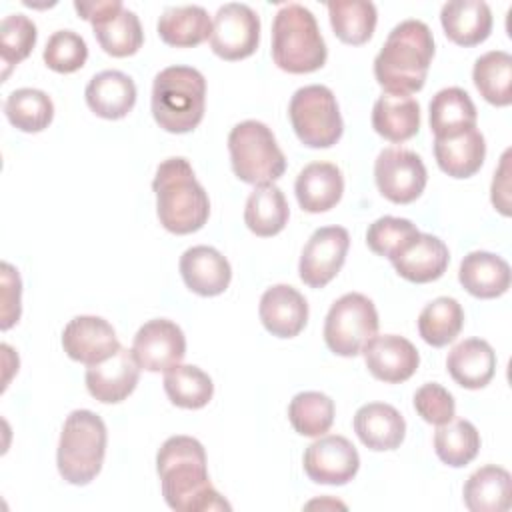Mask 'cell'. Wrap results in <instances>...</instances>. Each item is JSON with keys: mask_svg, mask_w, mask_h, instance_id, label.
<instances>
[{"mask_svg": "<svg viewBox=\"0 0 512 512\" xmlns=\"http://www.w3.org/2000/svg\"><path fill=\"white\" fill-rule=\"evenodd\" d=\"M162 496L176 512L230 510L212 486L204 446L192 436H170L156 454Z\"/></svg>", "mask_w": 512, "mask_h": 512, "instance_id": "cell-1", "label": "cell"}, {"mask_svg": "<svg viewBox=\"0 0 512 512\" xmlns=\"http://www.w3.org/2000/svg\"><path fill=\"white\" fill-rule=\"evenodd\" d=\"M434 56V38L422 20L396 24L374 58V78L390 94L422 90Z\"/></svg>", "mask_w": 512, "mask_h": 512, "instance_id": "cell-2", "label": "cell"}, {"mask_svg": "<svg viewBox=\"0 0 512 512\" xmlns=\"http://www.w3.org/2000/svg\"><path fill=\"white\" fill-rule=\"evenodd\" d=\"M152 190L156 194L158 220L168 232L192 234L208 222V194L186 158L174 156L160 162Z\"/></svg>", "mask_w": 512, "mask_h": 512, "instance_id": "cell-3", "label": "cell"}, {"mask_svg": "<svg viewBox=\"0 0 512 512\" xmlns=\"http://www.w3.org/2000/svg\"><path fill=\"white\" fill-rule=\"evenodd\" d=\"M152 116L172 134L194 130L204 118L206 80L192 66H168L152 84Z\"/></svg>", "mask_w": 512, "mask_h": 512, "instance_id": "cell-4", "label": "cell"}, {"mask_svg": "<svg viewBox=\"0 0 512 512\" xmlns=\"http://www.w3.org/2000/svg\"><path fill=\"white\" fill-rule=\"evenodd\" d=\"M328 56L314 14L296 2L284 4L272 22V60L290 74H308L324 66Z\"/></svg>", "mask_w": 512, "mask_h": 512, "instance_id": "cell-5", "label": "cell"}, {"mask_svg": "<svg viewBox=\"0 0 512 512\" xmlns=\"http://www.w3.org/2000/svg\"><path fill=\"white\" fill-rule=\"evenodd\" d=\"M106 440V424L98 414L92 410L70 412L64 420L56 452L60 476L74 486L92 482L102 470Z\"/></svg>", "mask_w": 512, "mask_h": 512, "instance_id": "cell-6", "label": "cell"}, {"mask_svg": "<svg viewBox=\"0 0 512 512\" xmlns=\"http://www.w3.org/2000/svg\"><path fill=\"white\" fill-rule=\"evenodd\" d=\"M228 152L234 174L246 184H274L286 170L284 152L260 120L236 124L228 134Z\"/></svg>", "mask_w": 512, "mask_h": 512, "instance_id": "cell-7", "label": "cell"}, {"mask_svg": "<svg viewBox=\"0 0 512 512\" xmlns=\"http://www.w3.org/2000/svg\"><path fill=\"white\" fill-rule=\"evenodd\" d=\"M288 116L298 140L308 148H330L344 132L336 96L322 84L298 88L290 98Z\"/></svg>", "mask_w": 512, "mask_h": 512, "instance_id": "cell-8", "label": "cell"}, {"mask_svg": "<svg viewBox=\"0 0 512 512\" xmlns=\"http://www.w3.org/2000/svg\"><path fill=\"white\" fill-rule=\"evenodd\" d=\"M378 332V312L374 302L360 294L340 296L324 320V342L330 352L350 358L362 352L364 344Z\"/></svg>", "mask_w": 512, "mask_h": 512, "instance_id": "cell-9", "label": "cell"}, {"mask_svg": "<svg viewBox=\"0 0 512 512\" xmlns=\"http://www.w3.org/2000/svg\"><path fill=\"white\" fill-rule=\"evenodd\" d=\"M74 8L92 24L94 36L106 54L124 58L140 50L144 42L140 20L120 0L74 2Z\"/></svg>", "mask_w": 512, "mask_h": 512, "instance_id": "cell-10", "label": "cell"}, {"mask_svg": "<svg viewBox=\"0 0 512 512\" xmlns=\"http://www.w3.org/2000/svg\"><path fill=\"white\" fill-rule=\"evenodd\" d=\"M380 194L394 204L414 202L426 188L428 172L422 158L406 148H384L374 162Z\"/></svg>", "mask_w": 512, "mask_h": 512, "instance_id": "cell-11", "label": "cell"}, {"mask_svg": "<svg viewBox=\"0 0 512 512\" xmlns=\"http://www.w3.org/2000/svg\"><path fill=\"white\" fill-rule=\"evenodd\" d=\"M260 42V18L248 6L240 2H228L218 8L210 48L224 60H242L256 52Z\"/></svg>", "mask_w": 512, "mask_h": 512, "instance_id": "cell-12", "label": "cell"}, {"mask_svg": "<svg viewBox=\"0 0 512 512\" xmlns=\"http://www.w3.org/2000/svg\"><path fill=\"white\" fill-rule=\"evenodd\" d=\"M350 234L342 226H322L306 242L298 274L310 288H324L344 266Z\"/></svg>", "mask_w": 512, "mask_h": 512, "instance_id": "cell-13", "label": "cell"}, {"mask_svg": "<svg viewBox=\"0 0 512 512\" xmlns=\"http://www.w3.org/2000/svg\"><path fill=\"white\" fill-rule=\"evenodd\" d=\"M302 464L312 482L342 486L356 476L360 456L348 438L340 434H322L306 448Z\"/></svg>", "mask_w": 512, "mask_h": 512, "instance_id": "cell-14", "label": "cell"}, {"mask_svg": "<svg viewBox=\"0 0 512 512\" xmlns=\"http://www.w3.org/2000/svg\"><path fill=\"white\" fill-rule=\"evenodd\" d=\"M130 350L140 368L148 372H166L182 362L186 354V336L176 322L154 318L138 328Z\"/></svg>", "mask_w": 512, "mask_h": 512, "instance_id": "cell-15", "label": "cell"}, {"mask_svg": "<svg viewBox=\"0 0 512 512\" xmlns=\"http://www.w3.org/2000/svg\"><path fill=\"white\" fill-rule=\"evenodd\" d=\"M390 262L404 280L426 284L446 272L450 252L438 236L416 232L390 256Z\"/></svg>", "mask_w": 512, "mask_h": 512, "instance_id": "cell-16", "label": "cell"}, {"mask_svg": "<svg viewBox=\"0 0 512 512\" xmlns=\"http://www.w3.org/2000/svg\"><path fill=\"white\" fill-rule=\"evenodd\" d=\"M62 348L68 358L92 366L116 354L120 342L108 320L100 316H76L64 326Z\"/></svg>", "mask_w": 512, "mask_h": 512, "instance_id": "cell-17", "label": "cell"}, {"mask_svg": "<svg viewBox=\"0 0 512 512\" xmlns=\"http://www.w3.org/2000/svg\"><path fill=\"white\" fill-rule=\"evenodd\" d=\"M362 354L370 374L388 384L408 380L420 364V354L416 346L398 334L372 336L364 344Z\"/></svg>", "mask_w": 512, "mask_h": 512, "instance_id": "cell-18", "label": "cell"}, {"mask_svg": "<svg viewBox=\"0 0 512 512\" xmlns=\"http://www.w3.org/2000/svg\"><path fill=\"white\" fill-rule=\"evenodd\" d=\"M140 378V366L132 356V350L120 346L110 358L88 366L86 388L92 398L102 404H116L126 400Z\"/></svg>", "mask_w": 512, "mask_h": 512, "instance_id": "cell-19", "label": "cell"}, {"mask_svg": "<svg viewBox=\"0 0 512 512\" xmlns=\"http://www.w3.org/2000/svg\"><path fill=\"white\" fill-rule=\"evenodd\" d=\"M258 314L272 336L294 338L308 322V302L294 286L276 284L262 294Z\"/></svg>", "mask_w": 512, "mask_h": 512, "instance_id": "cell-20", "label": "cell"}, {"mask_svg": "<svg viewBox=\"0 0 512 512\" xmlns=\"http://www.w3.org/2000/svg\"><path fill=\"white\" fill-rule=\"evenodd\" d=\"M180 276L188 290L198 296L222 294L230 280L232 268L228 260L212 246H192L180 256Z\"/></svg>", "mask_w": 512, "mask_h": 512, "instance_id": "cell-21", "label": "cell"}, {"mask_svg": "<svg viewBox=\"0 0 512 512\" xmlns=\"http://www.w3.org/2000/svg\"><path fill=\"white\" fill-rule=\"evenodd\" d=\"M294 192L304 212H328L344 194L342 170L332 162H310L298 172Z\"/></svg>", "mask_w": 512, "mask_h": 512, "instance_id": "cell-22", "label": "cell"}, {"mask_svg": "<svg viewBox=\"0 0 512 512\" xmlns=\"http://www.w3.org/2000/svg\"><path fill=\"white\" fill-rule=\"evenodd\" d=\"M354 432L370 450H396L406 436V422L394 406L370 402L356 410Z\"/></svg>", "mask_w": 512, "mask_h": 512, "instance_id": "cell-23", "label": "cell"}, {"mask_svg": "<svg viewBox=\"0 0 512 512\" xmlns=\"http://www.w3.org/2000/svg\"><path fill=\"white\" fill-rule=\"evenodd\" d=\"M88 108L106 120L124 118L136 104V84L120 70H104L90 78L86 90Z\"/></svg>", "mask_w": 512, "mask_h": 512, "instance_id": "cell-24", "label": "cell"}, {"mask_svg": "<svg viewBox=\"0 0 512 512\" xmlns=\"http://www.w3.org/2000/svg\"><path fill=\"white\" fill-rule=\"evenodd\" d=\"M446 368L458 386L478 390L494 378L496 352L482 338H466L448 352Z\"/></svg>", "mask_w": 512, "mask_h": 512, "instance_id": "cell-25", "label": "cell"}, {"mask_svg": "<svg viewBox=\"0 0 512 512\" xmlns=\"http://www.w3.org/2000/svg\"><path fill=\"white\" fill-rule=\"evenodd\" d=\"M510 266L502 256L474 250L460 262L458 280L476 298H498L510 288Z\"/></svg>", "mask_w": 512, "mask_h": 512, "instance_id": "cell-26", "label": "cell"}, {"mask_svg": "<svg viewBox=\"0 0 512 512\" xmlns=\"http://www.w3.org/2000/svg\"><path fill=\"white\" fill-rule=\"evenodd\" d=\"M444 34L458 46H476L490 36L492 12L482 0H450L440 10Z\"/></svg>", "mask_w": 512, "mask_h": 512, "instance_id": "cell-27", "label": "cell"}, {"mask_svg": "<svg viewBox=\"0 0 512 512\" xmlns=\"http://www.w3.org/2000/svg\"><path fill=\"white\" fill-rule=\"evenodd\" d=\"M434 138H452L476 128V106L470 94L458 86L438 90L428 106Z\"/></svg>", "mask_w": 512, "mask_h": 512, "instance_id": "cell-28", "label": "cell"}, {"mask_svg": "<svg viewBox=\"0 0 512 512\" xmlns=\"http://www.w3.org/2000/svg\"><path fill=\"white\" fill-rule=\"evenodd\" d=\"M434 158L444 174L452 178H470L484 164V136L480 130L472 128L452 138H434Z\"/></svg>", "mask_w": 512, "mask_h": 512, "instance_id": "cell-29", "label": "cell"}, {"mask_svg": "<svg viewBox=\"0 0 512 512\" xmlns=\"http://www.w3.org/2000/svg\"><path fill=\"white\" fill-rule=\"evenodd\" d=\"M462 494L470 512H504L512 506V476L496 464L482 466L468 476Z\"/></svg>", "mask_w": 512, "mask_h": 512, "instance_id": "cell-30", "label": "cell"}, {"mask_svg": "<svg viewBox=\"0 0 512 512\" xmlns=\"http://www.w3.org/2000/svg\"><path fill=\"white\" fill-rule=\"evenodd\" d=\"M372 128L390 142H404L420 130V106L408 94H382L372 108Z\"/></svg>", "mask_w": 512, "mask_h": 512, "instance_id": "cell-31", "label": "cell"}, {"mask_svg": "<svg viewBox=\"0 0 512 512\" xmlns=\"http://www.w3.org/2000/svg\"><path fill=\"white\" fill-rule=\"evenodd\" d=\"M158 34L168 46L192 48L212 34V20L202 6H170L158 18Z\"/></svg>", "mask_w": 512, "mask_h": 512, "instance_id": "cell-32", "label": "cell"}, {"mask_svg": "<svg viewBox=\"0 0 512 512\" xmlns=\"http://www.w3.org/2000/svg\"><path fill=\"white\" fill-rule=\"evenodd\" d=\"M290 218V208L284 192L276 184L256 186L244 206V222L256 236L268 238L284 230Z\"/></svg>", "mask_w": 512, "mask_h": 512, "instance_id": "cell-33", "label": "cell"}, {"mask_svg": "<svg viewBox=\"0 0 512 512\" xmlns=\"http://www.w3.org/2000/svg\"><path fill=\"white\" fill-rule=\"evenodd\" d=\"M472 80L480 96L494 106L512 102V56L504 50H490L474 62Z\"/></svg>", "mask_w": 512, "mask_h": 512, "instance_id": "cell-34", "label": "cell"}, {"mask_svg": "<svg viewBox=\"0 0 512 512\" xmlns=\"http://www.w3.org/2000/svg\"><path fill=\"white\" fill-rule=\"evenodd\" d=\"M328 16L334 34L352 46L368 42L378 20L376 6L368 0H332L328 2Z\"/></svg>", "mask_w": 512, "mask_h": 512, "instance_id": "cell-35", "label": "cell"}, {"mask_svg": "<svg viewBox=\"0 0 512 512\" xmlns=\"http://www.w3.org/2000/svg\"><path fill=\"white\" fill-rule=\"evenodd\" d=\"M464 326V310L458 300L438 296L428 302L418 316V334L434 348H442L456 340Z\"/></svg>", "mask_w": 512, "mask_h": 512, "instance_id": "cell-36", "label": "cell"}, {"mask_svg": "<svg viewBox=\"0 0 512 512\" xmlns=\"http://www.w3.org/2000/svg\"><path fill=\"white\" fill-rule=\"evenodd\" d=\"M164 392L178 408H204L214 394L212 378L194 364H176L164 374Z\"/></svg>", "mask_w": 512, "mask_h": 512, "instance_id": "cell-37", "label": "cell"}, {"mask_svg": "<svg viewBox=\"0 0 512 512\" xmlns=\"http://www.w3.org/2000/svg\"><path fill=\"white\" fill-rule=\"evenodd\" d=\"M434 450L444 464L462 468L476 458L480 450V434L472 422L452 418L450 422L440 424L434 432Z\"/></svg>", "mask_w": 512, "mask_h": 512, "instance_id": "cell-38", "label": "cell"}, {"mask_svg": "<svg viewBox=\"0 0 512 512\" xmlns=\"http://www.w3.org/2000/svg\"><path fill=\"white\" fill-rule=\"evenodd\" d=\"M4 114L22 132H42L54 118L52 98L38 88H18L4 102Z\"/></svg>", "mask_w": 512, "mask_h": 512, "instance_id": "cell-39", "label": "cell"}, {"mask_svg": "<svg viewBox=\"0 0 512 512\" xmlns=\"http://www.w3.org/2000/svg\"><path fill=\"white\" fill-rule=\"evenodd\" d=\"M288 420L302 436H322L334 422V402L316 390L298 392L288 404Z\"/></svg>", "mask_w": 512, "mask_h": 512, "instance_id": "cell-40", "label": "cell"}, {"mask_svg": "<svg viewBox=\"0 0 512 512\" xmlns=\"http://www.w3.org/2000/svg\"><path fill=\"white\" fill-rule=\"evenodd\" d=\"M42 58L50 70L70 74L86 64L88 46L84 38L74 30H56L48 38Z\"/></svg>", "mask_w": 512, "mask_h": 512, "instance_id": "cell-41", "label": "cell"}, {"mask_svg": "<svg viewBox=\"0 0 512 512\" xmlns=\"http://www.w3.org/2000/svg\"><path fill=\"white\" fill-rule=\"evenodd\" d=\"M36 24L24 14H8L0 24V58L6 66H14L28 58L36 44Z\"/></svg>", "mask_w": 512, "mask_h": 512, "instance_id": "cell-42", "label": "cell"}, {"mask_svg": "<svg viewBox=\"0 0 512 512\" xmlns=\"http://www.w3.org/2000/svg\"><path fill=\"white\" fill-rule=\"evenodd\" d=\"M416 232L420 230L408 218L382 216L368 226L366 244L374 254L390 258Z\"/></svg>", "mask_w": 512, "mask_h": 512, "instance_id": "cell-43", "label": "cell"}, {"mask_svg": "<svg viewBox=\"0 0 512 512\" xmlns=\"http://www.w3.org/2000/svg\"><path fill=\"white\" fill-rule=\"evenodd\" d=\"M414 408L428 424H446L456 416L454 396L436 382L422 384L414 394Z\"/></svg>", "mask_w": 512, "mask_h": 512, "instance_id": "cell-44", "label": "cell"}, {"mask_svg": "<svg viewBox=\"0 0 512 512\" xmlns=\"http://www.w3.org/2000/svg\"><path fill=\"white\" fill-rule=\"evenodd\" d=\"M20 294H22V282L18 276V270L10 266L8 262L2 264V330H8L12 324L20 320Z\"/></svg>", "mask_w": 512, "mask_h": 512, "instance_id": "cell-45", "label": "cell"}, {"mask_svg": "<svg viewBox=\"0 0 512 512\" xmlns=\"http://www.w3.org/2000/svg\"><path fill=\"white\" fill-rule=\"evenodd\" d=\"M510 150L502 154V162L498 170L494 172L492 180V204L496 210H500L504 216H510Z\"/></svg>", "mask_w": 512, "mask_h": 512, "instance_id": "cell-46", "label": "cell"}]
</instances>
